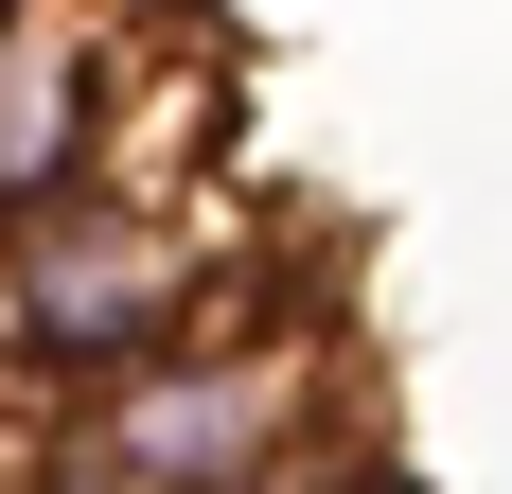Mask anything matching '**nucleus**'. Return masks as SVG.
<instances>
[{"mask_svg":"<svg viewBox=\"0 0 512 494\" xmlns=\"http://www.w3.org/2000/svg\"><path fill=\"white\" fill-rule=\"evenodd\" d=\"M230 318V247L195 230V195H71L18 230L0 265V336H18V406H106L124 371L195 353Z\"/></svg>","mask_w":512,"mask_h":494,"instance_id":"nucleus-1","label":"nucleus"},{"mask_svg":"<svg viewBox=\"0 0 512 494\" xmlns=\"http://www.w3.org/2000/svg\"><path fill=\"white\" fill-rule=\"evenodd\" d=\"M71 442L124 459V477H159V494H301L318 459L354 442V389H336V353L301 318H212L195 353L124 371Z\"/></svg>","mask_w":512,"mask_h":494,"instance_id":"nucleus-2","label":"nucleus"},{"mask_svg":"<svg viewBox=\"0 0 512 494\" xmlns=\"http://www.w3.org/2000/svg\"><path fill=\"white\" fill-rule=\"evenodd\" d=\"M0 195L18 230L71 195H106V53H89V0H18L0 36Z\"/></svg>","mask_w":512,"mask_h":494,"instance_id":"nucleus-3","label":"nucleus"}]
</instances>
